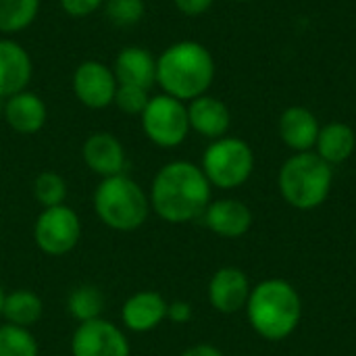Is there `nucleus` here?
<instances>
[{
  "label": "nucleus",
  "instance_id": "obj_33",
  "mask_svg": "<svg viewBox=\"0 0 356 356\" xmlns=\"http://www.w3.org/2000/svg\"><path fill=\"white\" fill-rule=\"evenodd\" d=\"M2 111H4V98H0V115H2Z\"/></svg>",
  "mask_w": 356,
  "mask_h": 356
},
{
  "label": "nucleus",
  "instance_id": "obj_27",
  "mask_svg": "<svg viewBox=\"0 0 356 356\" xmlns=\"http://www.w3.org/2000/svg\"><path fill=\"white\" fill-rule=\"evenodd\" d=\"M150 90H144V88H138V86H127V83H119L117 86V94H115V100L113 104L125 113V115H131V117H140L146 108V104L150 102Z\"/></svg>",
  "mask_w": 356,
  "mask_h": 356
},
{
  "label": "nucleus",
  "instance_id": "obj_28",
  "mask_svg": "<svg viewBox=\"0 0 356 356\" xmlns=\"http://www.w3.org/2000/svg\"><path fill=\"white\" fill-rule=\"evenodd\" d=\"M60 2V8L73 17V19H83V17H90L94 15L106 0H58Z\"/></svg>",
  "mask_w": 356,
  "mask_h": 356
},
{
  "label": "nucleus",
  "instance_id": "obj_7",
  "mask_svg": "<svg viewBox=\"0 0 356 356\" xmlns=\"http://www.w3.org/2000/svg\"><path fill=\"white\" fill-rule=\"evenodd\" d=\"M140 121L144 136L159 148H177L190 134L186 102L167 94L152 96Z\"/></svg>",
  "mask_w": 356,
  "mask_h": 356
},
{
  "label": "nucleus",
  "instance_id": "obj_15",
  "mask_svg": "<svg viewBox=\"0 0 356 356\" xmlns=\"http://www.w3.org/2000/svg\"><path fill=\"white\" fill-rule=\"evenodd\" d=\"M33 75L29 52L10 38H0V98H10L27 90Z\"/></svg>",
  "mask_w": 356,
  "mask_h": 356
},
{
  "label": "nucleus",
  "instance_id": "obj_4",
  "mask_svg": "<svg viewBox=\"0 0 356 356\" xmlns=\"http://www.w3.org/2000/svg\"><path fill=\"white\" fill-rule=\"evenodd\" d=\"M334 167L325 163L315 150L294 152L284 161L277 173V188L282 198L296 211L319 209L332 192Z\"/></svg>",
  "mask_w": 356,
  "mask_h": 356
},
{
  "label": "nucleus",
  "instance_id": "obj_21",
  "mask_svg": "<svg viewBox=\"0 0 356 356\" xmlns=\"http://www.w3.org/2000/svg\"><path fill=\"white\" fill-rule=\"evenodd\" d=\"M44 315V305L42 298L31 292V290H15L4 296V307H2V317L6 323L17 325V327H33Z\"/></svg>",
  "mask_w": 356,
  "mask_h": 356
},
{
  "label": "nucleus",
  "instance_id": "obj_16",
  "mask_svg": "<svg viewBox=\"0 0 356 356\" xmlns=\"http://www.w3.org/2000/svg\"><path fill=\"white\" fill-rule=\"evenodd\" d=\"M188 121L190 131H196L202 138L219 140L227 136V129L232 125V113L227 104L211 94H202L188 104Z\"/></svg>",
  "mask_w": 356,
  "mask_h": 356
},
{
  "label": "nucleus",
  "instance_id": "obj_8",
  "mask_svg": "<svg viewBox=\"0 0 356 356\" xmlns=\"http://www.w3.org/2000/svg\"><path fill=\"white\" fill-rule=\"evenodd\" d=\"M33 240L48 257L69 254L81 240L79 215L67 204L44 209L33 223Z\"/></svg>",
  "mask_w": 356,
  "mask_h": 356
},
{
  "label": "nucleus",
  "instance_id": "obj_6",
  "mask_svg": "<svg viewBox=\"0 0 356 356\" xmlns=\"http://www.w3.org/2000/svg\"><path fill=\"white\" fill-rule=\"evenodd\" d=\"M200 169L213 188L236 190L250 179L254 171V152L242 138L223 136L207 146Z\"/></svg>",
  "mask_w": 356,
  "mask_h": 356
},
{
  "label": "nucleus",
  "instance_id": "obj_25",
  "mask_svg": "<svg viewBox=\"0 0 356 356\" xmlns=\"http://www.w3.org/2000/svg\"><path fill=\"white\" fill-rule=\"evenodd\" d=\"M33 196L44 207H60L67 200V181L56 171H42L33 179Z\"/></svg>",
  "mask_w": 356,
  "mask_h": 356
},
{
  "label": "nucleus",
  "instance_id": "obj_23",
  "mask_svg": "<svg viewBox=\"0 0 356 356\" xmlns=\"http://www.w3.org/2000/svg\"><path fill=\"white\" fill-rule=\"evenodd\" d=\"M40 10V0H0V33L13 35L27 29Z\"/></svg>",
  "mask_w": 356,
  "mask_h": 356
},
{
  "label": "nucleus",
  "instance_id": "obj_31",
  "mask_svg": "<svg viewBox=\"0 0 356 356\" xmlns=\"http://www.w3.org/2000/svg\"><path fill=\"white\" fill-rule=\"evenodd\" d=\"M179 356H223V353L213 344H196V346H190L188 350H184Z\"/></svg>",
  "mask_w": 356,
  "mask_h": 356
},
{
  "label": "nucleus",
  "instance_id": "obj_29",
  "mask_svg": "<svg viewBox=\"0 0 356 356\" xmlns=\"http://www.w3.org/2000/svg\"><path fill=\"white\" fill-rule=\"evenodd\" d=\"M192 317H194V311H192V305L190 302H186V300H173V302H169V307H167V319L171 323L184 325Z\"/></svg>",
  "mask_w": 356,
  "mask_h": 356
},
{
  "label": "nucleus",
  "instance_id": "obj_9",
  "mask_svg": "<svg viewBox=\"0 0 356 356\" xmlns=\"http://www.w3.org/2000/svg\"><path fill=\"white\" fill-rule=\"evenodd\" d=\"M131 346L123 330L106 319L79 323L71 336V356H129Z\"/></svg>",
  "mask_w": 356,
  "mask_h": 356
},
{
  "label": "nucleus",
  "instance_id": "obj_26",
  "mask_svg": "<svg viewBox=\"0 0 356 356\" xmlns=\"http://www.w3.org/2000/svg\"><path fill=\"white\" fill-rule=\"evenodd\" d=\"M146 13L144 0H106L104 15L117 27H129L142 21Z\"/></svg>",
  "mask_w": 356,
  "mask_h": 356
},
{
  "label": "nucleus",
  "instance_id": "obj_1",
  "mask_svg": "<svg viewBox=\"0 0 356 356\" xmlns=\"http://www.w3.org/2000/svg\"><path fill=\"white\" fill-rule=\"evenodd\" d=\"M211 188L200 165L171 161L152 179L148 194L150 209L167 223H190L200 219L211 204Z\"/></svg>",
  "mask_w": 356,
  "mask_h": 356
},
{
  "label": "nucleus",
  "instance_id": "obj_20",
  "mask_svg": "<svg viewBox=\"0 0 356 356\" xmlns=\"http://www.w3.org/2000/svg\"><path fill=\"white\" fill-rule=\"evenodd\" d=\"M355 148L356 134L348 123L332 121V123H327V125H323L319 129L317 144H315V152L325 163H330L332 167L346 163L355 154Z\"/></svg>",
  "mask_w": 356,
  "mask_h": 356
},
{
  "label": "nucleus",
  "instance_id": "obj_13",
  "mask_svg": "<svg viewBox=\"0 0 356 356\" xmlns=\"http://www.w3.org/2000/svg\"><path fill=\"white\" fill-rule=\"evenodd\" d=\"M204 225L219 238L236 240L248 234L252 227V211L246 202L238 198H221L211 200L202 215Z\"/></svg>",
  "mask_w": 356,
  "mask_h": 356
},
{
  "label": "nucleus",
  "instance_id": "obj_3",
  "mask_svg": "<svg viewBox=\"0 0 356 356\" xmlns=\"http://www.w3.org/2000/svg\"><path fill=\"white\" fill-rule=\"evenodd\" d=\"M244 311L254 334L267 342H282L296 332L302 319V300L288 280L271 277L252 286Z\"/></svg>",
  "mask_w": 356,
  "mask_h": 356
},
{
  "label": "nucleus",
  "instance_id": "obj_14",
  "mask_svg": "<svg viewBox=\"0 0 356 356\" xmlns=\"http://www.w3.org/2000/svg\"><path fill=\"white\" fill-rule=\"evenodd\" d=\"M167 307L163 294L154 290H140L131 294L121 307V321L134 334H146L156 330L167 319Z\"/></svg>",
  "mask_w": 356,
  "mask_h": 356
},
{
  "label": "nucleus",
  "instance_id": "obj_12",
  "mask_svg": "<svg viewBox=\"0 0 356 356\" xmlns=\"http://www.w3.org/2000/svg\"><path fill=\"white\" fill-rule=\"evenodd\" d=\"M81 156H83L86 167L102 179L121 175L125 173V167H127L123 144L119 142L117 136L108 131H96L88 136V140L81 146Z\"/></svg>",
  "mask_w": 356,
  "mask_h": 356
},
{
  "label": "nucleus",
  "instance_id": "obj_24",
  "mask_svg": "<svg viewBox=\"0 0 356 356\" xmlns=\"http://www.w3.org/2000/svg\"><path fill=\"white\" fill-rule=\"evenodd\" d=\"M40 348L27 327L0 325V356H38Z\"/></svg>",
  "mask_w": 356,
  "mask_h": 356
},
{
  "label": "nucleus",
  "instance_id": "obj_19",
  "mask_svg": "<svg viewBox=\"0 0 356 356\" xmlns=\"http://www.w3.org/2000/svg\"><path fill=\"white\" fill-rule=\"evenodd\" d=\"M117 83L152 90L156 83V56L142 46H125L113 63Z\"/></svg>",
  "mask_w": 356,
  "mask_h": 356
},
{
  "label": "nucleus",
  "instance_id": "obj_2",
  "mask_svg": "<svg viewBox=\"0 0 356 356\" xmlns=\"http://www.w3.org/2000/svg\"><path fill=\"white\" fill-rule=\"evenodd\" d=\"M215 79V58L211 50L194 40L167 46L156 58V83L163 94L190 102L209 92Z\"/></svg>",
  "mask_w": 356,
  "mask_h": 356
},
{
  "label": "nucleus",
  "instance_id": "obj_17",
  "mask_svg": "<svg viewBox=\"0 0 356 356\" xmlns=\"http://www.w3.org/2000/svg\"><path fill=\"white\" fill-rule=\"evenodd\" d=\"M2 117L13 131L21 136H31V134H38L46 125L48 108L42 96H38L35 92L23 90L4 100Z\"/></svg>",
  "mask_w": 356,
  "mask_h": 356
},
{
  "label": "nucleus",
  "instance_id": "obj_11",
  "mask_svg": "<svg viewBox=\"0 0 356 356\" xmlns=\"http://www.w3.org/2000/svg\"><path fill=\"white\" fill-rule=\"evenodd\" d=\"M250 290L252 286L248 282V275L240 267H221L213 273L207 296L217 313L234 315L246 309Z\"/></svg>",
  "mask_w": 356,
  "mask_h": 356
},
{
  "label": "nucleus",
  "instance_id": "obj_34",
  "mask_svg": "<svg viewBox=\"0 0 356 356\" xmlns=\"http://www.w3.org/2000/svg\"><path fill=\"white\" fill-rule=\"evenodd\" d=\"M234 2H250V0H234Z\"/></svg>",
  "mask_w": 356,
  "mask_h": 356
},
{
  "label": "nucleus",
  "instance_id": "obj_22",
  "mask_svg": "<svg viewBox=\"0 0 356 356\" xmlns=\"http://www.w3.org/2000/svg\"><path fill=\"white\" fill-rule=\"evenodd\" d=\"M104 305H106V298H104L102 290L94 284L75 286L67 296V311L77 323L100 319Z\"/></svg>",
  "mask_w": 356,
  "mask_h": 356
},
{
  "label": "nucleus",
  "instance_id": "obj_5",
  "mask_svg": "<svg viewBox=\"0 0 356 356\" xmlns=\"http://www.w3.org/2000/svg\"><path fill=\"white\" fill-rule=\"evenodd\" d=\"M94 213L96 217L115 232H136L150 215V198L144 188L129 175H113L100 179L94 190Z\"/></svg>",
  "mask_w": 356,
  "mask_h": 356
},
{
  "label": "nucleus",
  "instance_id": "obj_18",
  "mask_svg": "<svg viewBox=\"0 0 356 356\" xmlns=\"http://www.w3.org/2000/svg\"><path fill=\"white\" fill-rule=\"evenodd\" d=\"M277 129L282 142L292 152H309L315 150L321 125L315 113L307 106H288L280 117Z\"/></svg>",
  "mask_w": 356,
  "mask_h": 356
},
{
  "label": "nucleus",
  "instance_id": "obj_30",
  "mask_svg": "<svg viewBox=\"0 0 356 356\" xmlns=\"http://www.w3.org/2000/svg\"><path fill=\"white\" fill-rule=\"evenodd\" d=\"M215 0H173L175 8L186 15V17H200L204 15L211 6H213Z\"/></svg>",
  "mask_w": 356,
  "mask_h": 356
},
{
  "label": "nucleus",
  "instance_id": "obj_32",
  "mask_svg": "<svg viewBox=\"0 0 356 356\" xmlns=\"http://www.w3.org/2000/svg\"><path fill=\"white\" fill-rule=\"evenodd\" d=\"M4 296H6V292H4V288H2V284H0V317H2V307H4Z\"/></svg>",
  "mask_w": 356,
  "mask_h": 356
},
{
  "label": "nucleus",
  "instance_id": "obj_10",
  "mask_svg": "<svg viewBox=\"0 0 356 356\" xmlns=\"http://www.w3.org/2000/svg\"><path fill=\"white\" fill-rule=\"evenodd\" d=\"M117 86L119 83L113 67L100 60H81L73 71V94L88 108L100 111L111 106L117 94Z\"/></svg>",
  "mask_w": 356,
  "mask_h": 356
}]
</instances>
